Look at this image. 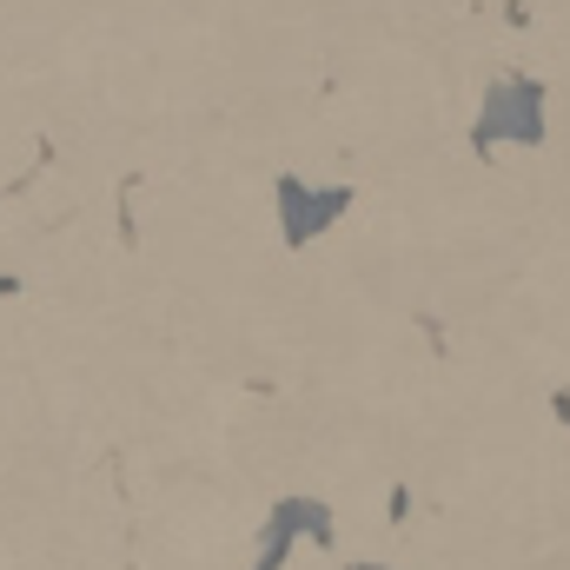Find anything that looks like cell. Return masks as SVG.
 Segmentation results:
<instances>
[{
  "label": "cell",
  "mask_w": 570,
  "mask_h": 570,
  "mask_svg": "<svg viewBox=\"0 0 570 570\" xmlns=\"http://www.w3.org/2000/svg\"><path fill=\"white\" fill-rule=\"evenodd\" d=\"M478 153H491L498 140H524L538 146L544 140V87L531 80V73H511V80H498L491 94H484V114H478Z\"/></svg>",
  "instance_id": "obj_1"
},
{
  "label": "cell",
  "mask_w": 570,
  "mask_h": 570,
  "mask_svg": "<svg viewBox=\"0 0 570 570\" xmlns=\"http://www.w3.org/2000/svg\"><path fill=\"white\" fill-rule=\"evenodd\" d=\"M273 206H279V233L292 246H305L312 233H325V226L352 206V193H345V186L312 193V186H298V179H273Z\"/></svg>",
  "instance_id": "obj_2"
},
{
  "label": "cell",
  "mask_w": 570,
  "mask_h": 570,
  "mask_svg": "<svg viewBox=\"0 0 570 570\" xmlns=\"http://www.w3.org/2000/svg\"><path fill=\"white\" fill-rule=\"evenodd\" d=\"M292 531H312L318 544H332V511H325L318 498H279V511H273V524H266V538H259V570L285 564Z\"/></svg>",
  "instance_id": "obj_3"
},
{
  "label": "cell",
  "mask_w": 570,
  "mask_h": 570,
  "mask_svg": "<svg viewBox=\"0 0 570 570\" xmlns=\"http://www.w3.org/2000/svg\"><path fill=\"white\" fill-rule=\"evenodd\" d=\"M352 570H372V564H352Z\"/></svg>",
  "instance_id": "obj_4"
}]
</instances>
